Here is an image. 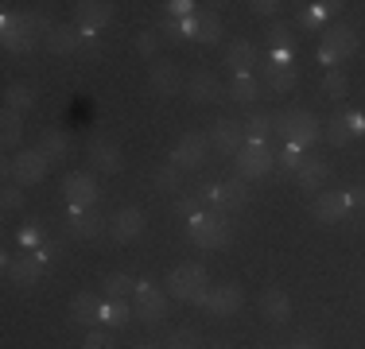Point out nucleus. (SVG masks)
Wrapping results in <instances>:
<instances>
[{"label":"nucleus","mask_w":365,"mask_h":349,"mask_svg":"<svg viewBox=\"0 0 365 349\" xmlns=\"http://www.w3.org/2000/svg\"><path fill=\"white\" fill-rule=\"evenodd\" d=\"M233 167H237V179H264L276 167V155L264 140H245V147L233 155Z\"/></svg>","instance_id":"obj_5"},{"label":"nucleus","mask_w":365,"mask_h":349,"mask_svg":"<svg viewBox=\"0 0 365 349\" xmlns=\"http://www.w3.org/2000/svg\"><path fill=\"white\" fill-rule=\"evenodd\" d=\"M346 214H350L346 194H315V202H311V217H315V222H323V225L342 222Z\"/></svg>","instance_id":"obj_22"},{"label":"nucleus","mask_w":365,"mask_h":349,"mask_svg":"<svg viewBox=\"0 0 365 349\" xmlns=\"http://www.w3.org/2000/svg\"><path fill=\"white\" fill-rule=\"evenodd\" d=\"M206 349H230V342H222V338H214V342L206 345Z\"/></svg>","instance_id":"obj_52"},{"label":"nucleus","mask_w":365,"mask_h":349,"mask_svg":"<svg viewBox=\"0 0 365 349\" xmlns=\"http://www.w3.org/2000/svg\"><path fill=\"white\" fill-rule=\"evenodd\" d=\"M71 322H78V326H90V322H101V303L93 299L90 291L74 295V299H71Z\"/></svg>","instance_id":"obj_29"},{"label":"nucleus","mask_w":365,"mask_h":349,"mask_svg":"<svg viewBox=\"0 0 365 349\" xmlns=\"http://www.w3.org/2000/svg\"><path fill=\"white\" fill-rule=\"evenodd\" d=\"M327 179H330L327 160H319V155H303V167H299V174H295V182H299L303 194H319V190L327 187Z\"/></svg>","instance_id":"obj_21"},{"label":"nucleus","mask_w":365,"mask_h":349,"mask_svg":"<svg viewBox=\"0 0 365 349\" xmlns=\"http://www.w3.org/2000/svg\"><path fill=\"white\" fill-rule=\"evenodd\" d=\"M43 43H47L51 55H74V51L86 43V35H82V28H71V24H55V31H51Z\"/></svg>","instance_id":"obj_23"},{"label":"nucleus","mask_w":365,"mask_h":349,"mask_svg":"<svg viewBox=\"0 0 365 349\" xmlns=\"http://www.w3.org/2000/svg\"><path fill=\"white\" fill-rule=\"evenodd\" d=\"M160 31L168 35V43H179V39H187V31H182V20H175V16H168V20H160Z\"/></svg>","instance_id":"obj_47"},{"label":"nucleus","mask_w":365,"mask_h":349,"mask_svg":"<svg viewBox=\"0 0 365 349\" xmlns=\"http://www.w3.org/2000/svg\"><path fill=\"white\" fill-rule=\"evenodd\" d=\"M168 349H206V342L195 326H179L168 334Z\"/></svg>","instance_id":"obj_36"},{"label":"nucleus","mask_w":365,"mask_h":349,"mask_svg":"<svg viewBox=\"0 0 365 349\" xmlns=\"http://www.w3.org/2000/svg\"><path fill=\"white\" fill-rule=\"evenodd\" d=\"M342 0H319V4H307V8H299V16H295V24L299 28H319V24L327 20V16H338L342 12Z\"/></svg>","instance_id":"obj_27"},{"label":"nucleus","mask_w":365,"mask_h":349,"mask_svg":"<svg viewBox=\"0 0 365 349\" xmlns=\"http://www.w3.org/2000/svg\"><path fill=\"white\" fill-rule=\"evenodd\" d=\"M136 318V311L128 307L125 299H109V303H101V322L113 330H120V326H128V322Z\"/></svg>","instance_id":"obj_30"},{"label":"nucleus","mask_w":365,"mask_h":349,"mask_svg":"<svg viewBox=\"0 0 365 349\" xmlns=\"http://www.w3.org/2000/svg\"><path fill=\"white\" fill-rule=\"evenodd\" d=\"M264 82H268V90H272V93H292L295 90V70L292 66H268Z\"/></svg>","instance_id":"obj_35"},{"label":"nucleus","mask_w":365,"mask_h":349,"mask_svg":"<svg viewBox=\"0 0 365 349\" xmlns=\"http://www.w3.org/2000/svg\"><path fill=\"white\" fill-rule=\"evenodd\" d=\"M155 190H163V194H179V182H182V167L175 163H163L160 171H155Z\"/></svg>","instance_id":"obj_37"},{"label":"nucleus","mask_w":365,"mask_h":349,"mask_svg":"<svg viewBox=\"0 0 365 349\" xmlns=\"http://www.w3.org/2000/svg\"><path fill=\"white\" fill-rule=\"evenodd\" d=\"M136 349H160V342H140Z\"/></svg>","instance_id":"obj_53"},{"label":"nucleus","mask_w":365,"mask_h":349,"mask_svg":"<svg viewBox=\"0 0 365 349\" xmlns=\"http://www.w3.org/2000/svg\"><path fill=\"white\" fill-rule=\"evenodd\" d=\"M354 51H358V31H354L350 24H330V28L323 31L319 58L327 63V70H338V63H346Z\"/></svg>","instance_id":"obj_4"},{"label":"nucleus","mask_w":365,"mask_h":349,"mask_svg":"<svg viewBox=\"0 0 365 349\" xmlns=\"http://www.w3.org/2000/svg\"><path fill=\"white\" fill-rule=\"evenodd\" d=\"M365 132V117L361 113H354V109H338L334 117H330V128H327V140L334 147H346L354 136H361Z\"/></svg>","instance_id":"obj_14"},{"label":"nucleus","mask_w":365,"mask_h":349,"mask_svg":"<svg viewBox=\"0 0 365 349\" xmlns=\"http://www.w3.org/2000/svg\"><path fill=\"white\" fill-rule=\"evenodd\" d=\"M323 90H327V98L342 101V98H346V90H350V82H346V74H342V70H327V78H323Z\"/></svg>","instance_id":"obj_41"},{"label":"nucleus","mask_w":365,"mask_h":349,"mask_svg":"<svg viewBox=\"0 0 365 349\" xmlns=\"http://www.w3.org/2000/svg\"><path fill=\"white\" fill-rule=\"evenodd\" d=\"M272 132L288 136V144H295L303 152V147L319 144V117L307 109H280L272 113Z\"/></svg>","instance_id":"obj_2"},{"label":"nucleus","mask_w":365,"mask_h":349,"mask_svg":"<svg viewBox=\"0 0 365 349\" xmlns=\"http://www.w3.org/2000/svg\"><path fill=\"white\" fill-rule=\"evenodd\" d=\"M245 120H233V117H222L218 125L210 128V144L218 147L222 155H237L245 147Z\"/></svg>","instance_id":"obj_11"},{"label":"nucleus","mask_w":365,"mask_h":349,"mask_svg":"<svg viewBox=\"0 0 365 349\" xmlns=\"http://www.w3.org/2000/svg\"><path fill=\"white\" fill-rule=\"evenodd\" d=\"M39 241H43L39 222H28V225L20 229V249H24V252H36V249H39Z\"/></svg>","instance_id":"obj_43"},{"label":"nucleus","mask_w":365,"mask_h":349,"mask_svg":"<svg viewBox=\"0 0 365 349\" xmlns=\"http://www.w3.org/2000/svg\"><path fill=\"white\" fill-rule=\"evenodd\" d=\"M225 66L233 70V74H249V70L257 66V47L249 39H237L225 47Z\"/></svg>","instance_id":"obj_25"},{"label":"nucleus","mask_w":365,"mask_h":349,"mask_svg":"<svg viewBox=\"0 0 365 349\" xmlns=\"http://www.w3.org/2000/svg\"><path fill=\"white\" fill-rule=\"evenodd\" d=\"M4 276H8V283H16V287H31V283L43 279V260L36 256V252L4 256Z\"/></svg>","instance_id":"obj_10"},{"label":"nucleus","mask_w":365,"mask_h":349,"mask_svg":"<svg viewBox=\"0 0 365 349\" xmlns=\"http://www.w3.org/2000/svg\"><path fill=\"white\" fill-rule=\"evenodd\" d=\"M225 98H230L233 105H241V109L253 113V105H257V98H260L257 78H253V74H233V82H230V90H225Z\"/></svg>","instance_id":"obj_24"},{"label":"nucleus","mask_w":365,"mask_h":349,"mask_svg":"<svg viewBox=\"0 0 365 349\" xmlns=\"http://www.w3.org/2000/svg\"><path fill=\"white\" fill-rule=\"evenodd\" d=\"M4 109H16V113H28L31 109V85L24 82H12L4 90Z\"/></svg>","instance_id":"obj_38"},{"label":"nucleus","mask_w":365,"mask_h":349,"mask_svg":"<svg viewBox=\"0 0 365 349\" xmlns=\"http://www.w3.org/2000/svg\"><path fill=\"white\" fill-rule=\"evenodd\" d=\"M361 117H365V113H361Z\"/></svg>","instance_id":"obj_54"},{"label":"nucleus","mask_w":365,"mask_h":349,"mask_svg":"<svg viewBox=\"0 0 365 349\" xmlns=\"http://www.w3.org/2000/svg\"><path fill=\"white\" fill-rule=\"evenodd\" d=\"M198 4H190V0H171V4H163V12L175 16V20H187V16H195Z\"/></svg>","instance_id":"obj_48"},{"label":"nucleus","mask_w":365,"mask_h":349,"mask_svg":"<svg viewBox=\"0 0 365 349\" xmlns=\"http://www.w3.org/2000/svg\"><path fill=\"white\" fill-rule=\"evenodd\" d=\"M74 16H78V28H82V35H93V31H101L113 20V4H109V0H78Z\"/></svg>","instance_id":"obj_15"},{"label":"nucleus","mask_w":365,"mask_h":349,"mask_svg":"<svg viewBox=\"0 0 365 349\" xmlns=\"http://www.w3.org/2000/svg\"><path fill=\"white\" fill-rule=\"evenodd\" d=\"M187 237L198 244V249H225L233 241V225H230V214H202L195 222H187Z\"/></svg>","instance_id":"obj_3"},{"label":"nucleus","mask_w":365,"mask_h":349,"mask_svg":"<svg viewBox=\"0 0 365 349\" xmlns=\"http://www.w3.org/2000/svg\"><path fill=\"white\" fill-rule=\"evenodd\" d=\"M268 66H292V51H268Z\"/></svg>","instance_id":"obj_51"},{"label":"nucleus","mask_w":365,"mask_h":349,"mask_svg":"<svg viewBox=\"0 0 365 349\" xmlns=\"http://www.w3.org/2000/svg\"><path fill=\"white\" fill-rule=\"evenodd\" d=\"M249 8V12H253V16H272V20H276V12H280V0H253V4H245Z\"/></svg>","instance_id":"obj_49"},{"label":"nucleus","mask_w":365,"mask_h":349,"mask_svg":"<svg viewBox=\"0 0 365 349\" xmlns=\"http://www.w3.org/2000/svg\"><path fill=\"white\" fill-rule=\"evenodd\" d=\"M39 152L47 155L51 163H55V160H66V152H71V140H66V132H58V128H47V132L39 136Z\"/></svg>","instance_id":"obj_31"},{"label":"nucleus","mask_w":365,"mask_h":349,"mask_svg":"<svg viewBox=\"0 0 365 349\" xmlns=\"http://www.w3.org/2000/svg\"><path fill=\"white\" fill-rule=\"evenodd\" d=\"M260 314H264L268 322H288L292 318V299L280 287H268V291L260 295Z\"/></svg>","instance_id":"obj_26"},{"label":"nucleus","mask_w":365,"mask_h":349,"mask_svg":"<svg viewBox=\"0 0 365 349\" xmlns=\"http://www.w3.org/2000/svg\"><path fill=\"white\" fill-rule=\"evenodd\" d=\"M109 233L117 241H136L144 233V209L140 206H120L117 214L109 217Z\"/></svg>","instance_id":"obj_17"},{"label":"nucleus","mask_w":365,"mask_h":349,"mask_svg":"<svg viewBox=\"0 0 365 349\" xmlns=\"http://www.w3.org/2000/svg\"><path fill=\"white\" fill-rule=\"evenodd\" d=\"M168 291L182 303H195V307H206V295H210V276H206L202 264H179L168 272Z\"/></svg>","instance_id":"obj_1"},{"label":"nucleus","mask_w":365,"mask_h":349,"mask_svg":"<svg viewBox=\"0 0 365 349\" xmlns=\"http://www.w3.org/2000/svg\"><path fill=\"white\" fill-rule=\"evenodd\" d=\"M0 206H4V214L24 209V187H4L0 190Z\"/></svg>","instance_id":"obj_42"},{"label":"nucleus","mask_w":365,"mask_h":349,"mask_svg":"<svg viewBox=\"0 0 365 349\" xmlns=\"http://www.w3.org/2000/svg\"><path fill=\"white\" fill-rule=\"evenodd\" d=\"M276 167H280V174H299V167H303V152L295 144H288L280 155H276Z\"/></svg>","instance_id":"obj_40"},{"label":"nucleus","mask_w":365,"mask_h":349,"mask_svg":"<svg viewBox=\"0 0 365 349\" xmlns=\"http://www.w3.org/2000/svg\"><path fill=\"white\" fill-rule=\"evenodd\" d=\"M63 194H66V202H71V206L90 209V206L101 198V190H98V182H93L90 171H71V174L63 179Z\"/></svg>","instance_id":"obj_9"},{"label":"nucleus","mask_w":365,"mask_h":349,"mask_svg":"<svg viewBox=\"0 0 365 349\" xmlns=\"http://www.w3.org/2000/svg\"><path fill=\"white\" fill-rule=\"evenodd\" d=\"M113 345L117 342H113V334H106V330H90L82 342V349H113Z\"/></svg>","instance_id":"obj_46"},{"label":"nucleus","mask_w":365,"mask_h":349,"mask_svg":"<svg viewBox=\"0 0 365 349\" xmlns=\"http://www.w3.org/2000/svg\"><path fill=\"white\" fill-rule=\"evenodd\" d=\"M175 214L179 217H187V222H195V217H202V198H179V202H175Z\"/></svg>","instance_id":"obj_44"},{"label":"nucleus","mask_w":365,"mask_h":349,"mask_svg":"<svg viewBox=\"0 0 365 349\" xmlns=\"http://www.w3.org/2000/svg\"><path fill=\"white\" fill-rule=\"evenodd\" d=\"M241 287L237 283H222V287H210V295H206V311L214 314V318H230V314L241 311Z\"/></svg>","instance_id":"obj_18"},{"label":"nucleus","mask_w":365,"mask_h":349,"mask_svg":"<svg viewBox=\"0 0 365 349\" xmlns=\"http://www.w3.org/2000/svg\"><path fill=\"white\" fill-rule=\"evenodd\" d=\"M268 132H272V113L253 109V113L245 117V136H249V140H264Z\"/></svg>","instance_id":"obj_39"},{"label":"nucleus","mask_w":365,"mask_h":349,"mask_svg":"<svg viewBox=\"0 0 365 349\" xmlns=\"http://www.w3.org/2000/svg\"><path fill=\"white\" fill-rule=\"evenodd\" d=\"M195 43H218L222 39V16L218 12H195V31H190Z\"/></svg>","instance_id":"obj_28"},{"label":"nucleus","mask_w":365,"mask_h":349,"mask_svg":"<svg viewBox=\"0 0 365 349\" xmlns=\"http://www.w3.org/2000/svg\"><path fill=\"white\" fill-rule=\"evenodd\" d=\"M133 311L140 322H148V326H160V322L168 318V291H160L152 279H140V283H136V307Z\"/></svg>","instance_id":"obj_6"},{"label":"nucleus","mask_w":365,"mask_h":349,"mask_svg":"<svg viewBox=\"0 0 365 349\" xmlns=\"http://www.w3.org/2000/svg\"><path fill=\"white\" fill-rule=\"evenodd\" d=\"M90 163H93L98 171H106V174H117L120 167H125V155H120V147L113 144V140L93 136V140H90Z\"/></svg>","instance_id":"obj_20"},{"label":"nucleus","mask_w":365,"mask_h":349,"mask_svg":"<svg viewBox=\"0 0 365 349\" xmlns=\"http://www.w3.org/2000/svg\"><path fill=\"white\" fill-rule=\"evenodd\" d=\"M136 283H140V279H133L128 272H109L106 279H101V287H106L109 299H128V295H136Z\"/></svg>","instance_id":"obj_32"},{"label":"nucleus","mask_w":365,"mask_h":349,"mask_svg":"<svg viewBox=\"0 0 365 349\" xmlns=\"http://www.w3.org/2000/svg\"><path fill=\"white\" fill-rule=\"evenodd\" d=\"M342 194H346V206H365V187H350Z\"/></svg>","instance_id":"obj_50"},{"label":"nucleus","mask_w":365,"mask_h":349,"mask_svg":"<svg viewBox=\"0 0 365 349\" xmlns=\"http://www.w3.org/2000/svg\"><path fill=\"white\" fill-rule=\"evenodd\" d=\"M179 85H182V78H179L175 63H155L148 70V93H152V98H175Z\"/></svg>","instance_id":"obj_16"},{"label":"nucleus","mask_w":365,"mask_h":349,"mask_svg":"<svg viewBox=\"0 0 365 349\" xmlns=\"http://www.w3.org/2000/svg\"><path fill=\"white\" fill-rule=\"evenodd\" d=\"M16 187H36V182L47 179V155L39 152V147H24L20 155H16Z\"/></svg>","instance_id":"obj_12"},{"label":"nucleus","mask_w":365,"mask_h":349,"mask_svg":"<svg viewBox=\"0 0 365 349\" xmlns=\"http://www.w3.org/2000/svg\"><path fill=\"white\" fill-rule=\"evenodd\" d=\"M264 39H268V51H295L292 24H284V20H272V24H268Z\"/></svg>","instance_id":"obj_34"},{"label":"nucleus","mask_w":365,"mask_h":349,"mask_svg":"<svg viewBox=\"0 0 365 349\" xmlns=\"http://www.w3.org/2000/svg\"><path fill=\"white\" fill-rule=\"evenodd\" d=\"M24 136V113L16 109H4L0 113V140H4V147H16Z\"/></svg>","instance_id":"obj_33"},{"label":"nucleus","mask_w":365,"mask_h":349,"mask_svg":"<svg viewBox=\"0 0 365 349\" xmlns=\"http://www.w3.org/2000/svg\"><path fill=\"white\" fill-rule=\"evenodd\" d=\"M206 155H210V136L206 132H182L179 144L171 147V163L182 171H198L206 163Z\"/></svg>","instance_id":"obj_7"},{"label":"nucleus","mask_w":365,"mask_h":349,"mask_svg":"<svg viewBox=\"0 0 365 349\" xmlns=\"http://www.w3.org/2000/svg\"><path fill=\"white\" fill-rule=\"evenodd\" d=\"M187 98L195 105H222L225 90H222V82L210 74V70H195V74L187 78Z\"/></svg>","instance_id":"obj_13"},{"label":"nucleus","mask_w":365,"mask_h":349,"mask_svg":"<svg viewBox=\"0 0 365 349\" xmlns=\"http://www.w3.org/2000/svg\"><path fill=\"white\" fill-rule=\"evenodd\" d=\"M136 51H140V55H148V58H152L155 51H160V35H155L152 28H148V31H140V35H136Z\"/></svg>","instance_id":"obj_45"},{"label":"nucleus","mask_w":365,"mask_h":349,"mask_svg":"<svg viewBox=\"0 0 365 349\" xmlns=\"http://www.w3.org/2000/svg\"><path fill=\"white\" fill-rule=\"evenodd\" d=\"M0 43H4L8 55H28L36 47V35H31L24 12H4V20H0Z\"/></svg>","instance_id":"obj_8"},{"label":"nucleus","mask_w":365,"mask_h":349,"mask_svg":"<svg viewBox=\"0 0 365 349\" xmlns=\"http://www.w3.org/2000/svg\"><path fill=\"white\" fill-rule=\"evenodd\" d=\"M106 217H98L93 209H78V206H71V222H66V233L71 237H78V241H93V237H101L106 233Z\"/></svg>","instance_id":"obj_19"}]
</instances>
